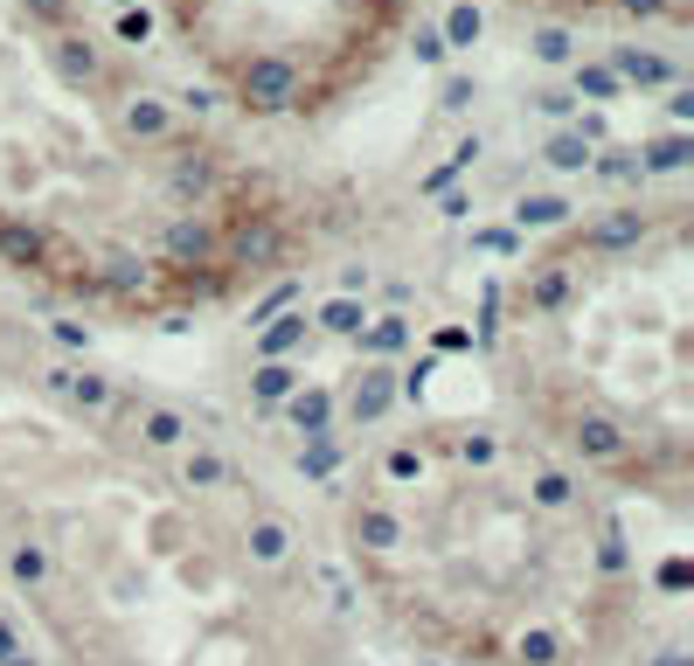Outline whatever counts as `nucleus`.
I'll use <instances>...</instances> for the list:
<instances>
[{
    "label": "nucleus",
    "mask_w": 694,
    "mask_h": 666,
    "mask_svg": "<svg viewBox=\"0 0 694 666\" xmlns=\"http://www.w3.org/2000/svg\"><path fill=\"white\" fill-rule=\"evenodd\" d=\"M0 583L63 666H348L299 528L160 409L0 362Z\"/></svg>",
    "instance_id": "nucleus-1"
},
{
    "label": "nucleus",
    "mask_w": 694,
    "mask_h": 666,
    "mask_svg": "<svg viewBox=\"0 0 694 666\" xmlns=\"http://www.w3.org/2000/svg\"><path fill=\"white\" fill-rule=\"evenodd\" d=\"M354 591L438 666H604L632 625L611 507L521 424L424 417L341 493Z\"/></svg>",
    "instance_id": "nucleus-2"
},
{
    "label": "nucleus",
    "mask_w": 694,
    "mask_h": 666,
    "mask_svg": "<svg viewBox=\"0 0 694 666\" xmlns=\"http://www.w3.org/2000/svg\"><path fill=\"white\" fill-rule=\"evenodd\" d=\"M278 222L105 97L35 0H0V258L118 313L209 305Z\"/></svg>",
    "instance_id": "nucleus-3"
},
{
    "label": "nucleus",
    "mask_w": 694,
    "mask_h": 666,
    "mask_svg": "<svg viewBox=\"0 0 694 666\" xmlns=\"http://www.w3.org/2000/svg\"><path fill=\"white\" fill-rule=\"evenodd\" d=\"M514 424L590 486L681 507L694 466V292L681 222H611L542 250L500 305Z\"/></svg>",
    "instance_id": "nucleus-4"
},
{
    "label": "nucleus",
    "mask_w": 694,
    "mask_h": 666,
    "mask_svg": "<svg viewBox=\"0 0 694 666\" xmlns=\"http://www.w3.org/2000/svg\"><path fill=\"white\" fill-rule=\"evenodd\" d=\"M182 29L244 97L320 105L369 70L396 0H174Z\"/></svg>",
    "instance_id": "nucleus-5"
}]
</instances>
